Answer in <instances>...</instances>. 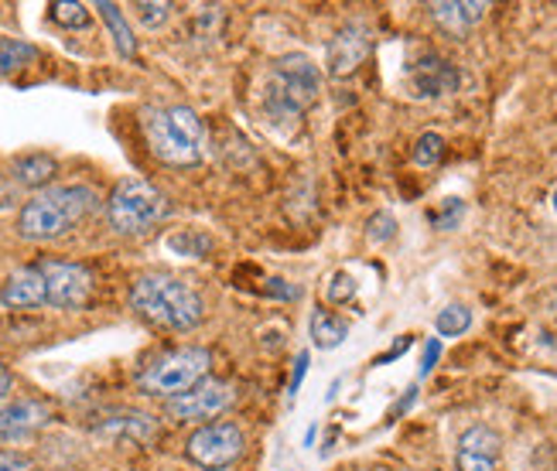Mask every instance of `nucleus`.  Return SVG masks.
Listing matches in <instances>:
<instances>
[{
  "instance_id": "f257e3e1",
  "label": "nucleus",
  "mask_w": 557,
  "mask_h": 471,
  "mask_svg": "<svg viewBox=\"0 0 557 471\" xmlns=\"http://www.w3.org/2000/svg\"><path fill=\"white\" fill-rule=\"evenodd\" d=\"M322 92V72L308 55H281L260 89V110L277 131L298 127L301 116L319 103Z\"/></svg>"
},
{
  "instance_id": "f03ea898",
  "label": "nucleus",
  "mask_w": 557,
  "mask_h": 471,
  "mask_svg": "<svg viewBox=\"0 0 557 471\" xmlns=\"http://www.w3.org/2000/svg\"><path fill=\"white\" fill-rule=\"evenodd\" d=\"M131 308L168 332H191L202 325L206 301L202 294L172 274H144L131 287Z\"/></svg>"
},
{
  "instance_id": "7ed1b4c3",
  "label": "nucleus",
  "mask_w": 557,
  "mask_h": 471,
  "mask_svg": "<svg viewBox=\"0 0 557 471\" xmlns=\"http://www.w3.org/2000/svg\"><path fill=\"white\" fill-rule=\"evenodd\" d=\"M96 191L86 185H59L32 195L17 212V233L32 243H52L65 236L76 222H83L96 209Z\"/></svg>"
},
{
  "instance_id": "20e7f679",
  "label": "nucleus",
  "mask_w": 557,
  "mask_h": 471,
  "mask_svg": "<svg viewBox=\"0 0 557 471\" xmlns=\"http://www.w3.org/2000/svg\"><path fill=\"white\" fill-rule=\"evenodd\" d=\"M151 154L172 168H191L206 158V127L191 107H151L140 113Z\"/></svg>"
},
{
  "instance_id": "39448f33",
  "label": "nucleus",
  "mask_w": 557,
  "mask_h": 471,
  "mask_svg": "<svg viewBox=\"0 0 557 471\" xmlns=\"http://www.w3.org/2000/svg\"><path fill=\"white\" fill-rule=\"evenodd\" d=\"M168 198L161 188H154L151 182H144V178H127V182H120L110 195V202H107V219H110V226L113 233L120 236H140V233H148L154 230L158 222L168 215Z\"/></svg>"
},
{
  "instance_id": "423d86ee",
  "label": "nucleus",
  "mask_w": 557,
  "mask_h": 471,
  "mask_svg": "<svg viewBox=\"0 0 557 471\" xmlns=\"http://www.w3.org/2000/svg\"><path fill=\"white\" fill-rule=\"evenodd\" d=\"M209 365L212 356L209 349H199V345H185V349L164 352L158 356L144 373L137 376V386L151 396H182L191 386H199L202 380H209Z\"/></svg>"
},
{
  "instance_id": "0eeeda50",
  "label": "nucleus",
  "mask_w": 557,
  "mask_h": 471,
  "mask_svg": "<svg viewBox=\"0 0 557 471\" xmlns=\"http://www.w3.org/2000/svg\"><path fill=\"white\" fill-rule=\"evenodd\" d=\"M244 448H247L244 431L230 424V420H215V424L199 427L185 441V458L202 471H226L244 458Z\"/></svg>"
},
{
  "instance_id": "6e6552de",
  "label": "nucleus",
  "mask_w": 557,
  "mask_h": 471,
  "mask_svg": "<svg viewBox=\"0 0 557 471\" xmlns=\"http://www.w3.org/2000/svg\"><path fill=\"white\" fill-rule=\"evenodd\" d=\"M48 287V305L59 311H79L92 297V274L72 260H41L35 263Z\"/></svg>"
},
{
  "instance_id": "1a4fd4ad",
  "label": "nucleus",
  "mask_w": 557,
  "mask_h": 471,
  "mask_svg": "<svg viewBox=\"0 0 557 471\" xmlns=\"http://www.w3.org/2000/svg\"><path fill=\"white\" fill-rule=\"evenodd\" d=\"M233 400H236L233 383L202 380L199 386H191L188 393L172 396V400H168V417H175V420H206V417L223 413Z\"/></svg>"
},
{
  "instance_id": "9d476101",
  "label": "nucleus",
  "mask_w": 557,
  "mask_h": 471,
  "mask_svg": "<svg viewBox=\"0 0 557 471\" xmlns=\"http://www.w3.org/2000/svg\"><path fill=\"white\" fill-rule=\"evenodd\" d=\"M370 48H373V35L370 28L362 21H352L346 24L343 32H338L329 45V55H325V65H329V76L332 79H346L352 76V72L367 62L370 55Z\"/></svg>"
},
{
  "instance_id": "9b49d317",
  "label": "nucleus",
  "mask_w": 557,
  "mask_h": 471,
  "mask_svg": "<svg viewBox=\"0 0 557 471\" xmlns=\"http://www.w3.org/2000/svg\"><path fill=\"white\" fill-rule=\"evenodd\" d=\"M499 458H503V441L493 427L479 424L458 437V451H455L458 471H499Z\"/></svg>"
},
{
  "instance_id": "f8f14e48",
  "label": "nucleus",
  "mask_w": 557,
  "mask_h": 471,
  "mask_svg": "<svg viewBox=\"0 0 557 471\" xmlns=\"http://www.w3.org/2000/svg\"><path fill=\"white\" fill-rule=\"evenodd\" d=\"M52 424V407L41 400H14L0 407V444L24 441Z\"/></svg>"
},
{
  "instance_id": "ddd939ff",
  "label": "nucleus",
  "mask_w": 557,
  "mask_h": 471,
  "mask_svg": "<svg viewBox=\"0 0 557 471\" xmlns=\"http://www.w3.org/2000/svg\"><path fill=\"white\" fill-rule=\"evenodd\" d=\"M0 305L14 311H28L48 305V287L38 267H21L8 277V284L0 287Z\"/></svg>"
},
{
  "instance_id": "4468645a",
  "label": "nucleus",
  "mask_w": 557,
  "mask_h": 471,
  "mask_svg": "<svg viewBox=\"0 0 557 471\" xmlns=\"http://www.w3.org/2000/svg\"><path fill=\"white\" fill-rule=\"evenodd\" d=\"M428 11L448 35H466L486 17L490 4H479V0H442V4H431Z\"/></svg>"
},
{
  "instance_id": "2eb2a0df",
  "label": "nucleus",
  "mask_w": 557,
  "mask_h": 471,
  "mask_svg": "<svg viewBox=\"0 0 557 471\" xmlns=\"http://www.w3.org/2000/svg\"><path fill=\"white\" fill-rule=\"evenodd\" d=\"M96 431H100L103 437H113V441L151 444V441L158 437V420L148 417V413H137V410H124V413L107 417Z\"/></svg>"
},
{
  "instance_id": "dca6fc26",
  "label": "nucleus",
  "mask_w": 557,
  "mask_h": 471,
  "mask_svg": "<svg viewBox=\"0 0 557 471\" xmlns=\"http://www.w3.org/2000/svg\"><path fill=\"white\" fill-rule=\"evenodd\" d=\"M410 79H414V89L421 96H448L458 89V69L442 59H424Z\"/></svg>"
},
{
  "instance_id": "f3484780",
  "label": "nucleus",
  "mask_w": 557,
  "mask_h": 471,
  "mask_svg": "<svg viewBox=\"0 0 557 471\" xmlns=\"http://www.w3.org/2000/svg\"><path fill=\"white\" fill-rule=\"evenodd\" d=\"M11 175L24 188H45L59 175V161L52 154H21L11 164Z\"/></svg>"
},
{
  "instance_id": "a211bd4d",
  "label": "nucleus",
  "mask_w": 557,
  "mask_h": 471,
  "mask_svg": "<svg viewBox=\"0 0 557 471\" xmlns=\"http://www.w3.org/2000/svg\"><path fill=\"white\" fill-rule=\"evenodd\" d=\"M349 338V325L343 318H335V314H329V311H314L311 314V342L319 345L322 352H329V349H338Z\"/></svg>"
},
{
  "instance_id": "6ab92c4d",
  "label": "nucleus",
  "mask_w": 557,
  "mask_h": 471,
  "mask_svg": "<svg viewBox=\"0 0 557 471\" xmlns=\"http://www.w3.org/2000/svg\"><path fill=\"white\" fill-rule=\"evenodd\" d=\"M96 11H100V17L107 21V28L113 35V45H116V52L124 55V59H134L137 55V41H134V32H131V24L124 17V11H120L116 4H96Z\"/></svg>"
},
{
  "instance_id": "aec40b11",
  "label": "nucleus",
  "mask_w": 557,
  "mask_h": 471,
  "mask_svg": "<svg viewBox=\"0 0 557 471\" xmlns=\"http://www.w3.org/2000/svg\"><path fill=\"white\" fill-rule=\"evenodd\" d=\"M38 59V48L17 38H0V79L14 76L24 65H32Z\"/></svg>"
},
{
  "instance_id": "412c9836",
  "label": "nucleus",
  "mask_w": 557,
  "mask_h": 471,
  "mask_svg": "<svg viewBox=\"0 0 557 471\" xmlns=\"http://www.w3.org/2000/svg\"><path fill=\"white\" fill-rule=\"evenodd\" d=\"M469 325H472V311L466 305H448L445 311H438V318H434V329H438V335H445V338L466 335Z\"/></svg>"
},
{
  "instance_id": "4be33fe9",
  "label": "nucleus",
  "mask_w": 557,
  "mask_h": 471,
  "mask_svg": "<svg viewBox=\"0 0 557 471\" xmlns=\"http://www.w3.org/2000/svg\"><path fill=\"white\" fill-rule=\"evenodd\" d=\"M410 158H414L418 168H438L442 158H445V140L438 134H421L414 151H410Z\"/></svg>"
},
{
  "instance_id": "5701e85b",
  "label": "nucleus",
  "mask_w": 557,
  "mask_h": 471,
  "mask_svg": "<svg viewBox=\"0 0 557 471\" xmlns=\"http://www.w3.org/2000/svg\"><path fill=\"white\" fill-rule=\"evenodd\" d=\"M48 14H52L55 24H62V28H72V32H86L92 17L83 4H52L48 8Z\"/></svg>"
},
{
  "instance_id": "b1692460",
  "label": "nucleus",
  "mask_w": 557,
  "mask_h": 471,
  "mask_svg": "<svg viewBox=\"0 0 557 471\" xmlns=\"http://www.w3.org/2000/svg\"><path fill=\"white\" fill-rule=\"evenodd\" d=\"M134 11H137V21H140L148 32L164 28L168 17H172V4H164V0H158V4H137Z\"/></svg>"
},
{
  "instance_id": "393cba45",
  "label": "nucleus",
  "mask_w": 557,
  "mask_h": 471,
  "mask_svg": "<svg viewBox=\"0 0 557 471\" xmlns=\"http://www.w3.org/2000/svg\"><path fill=\"white\" fill-rule=\"evenodd\" d=\"M394 233H397V222H394V215L376 212V215L370 219V239H373V243H386V239H394Z\"/></svg>"
},
{
  "instance_id": "a878e982",
  "label": "nucleus",
  "mask_w": 557,
  "mask_h": 471,
  "mask_svg": "<svg viewBox=\"0 0 557 471\" xmlns=\"http://www.w3.org/2000/svg\"><path fill=\"white\" fill-rule=\"evenodd\" d=\"M356 294V281L349 277V274H335V281H332V287H329V297L335 305H343V301H349V297Z\"/></svg>"
},
{
  "instance_id": "bb28decb",
  "label": "nucleus",
  "mask_w": 557,
  "mask_h": 471,
  "mask_svg": "<svg viewBox=\"0 0 557 471\" xmlns=\"http://www.w3.org/2000/svg\"><path fill=\"white\" fill-rule=\"evenodd\" d=\"M35 461L24 451H0V471H32Z\"/></svg>"
},
{
  "instance_id": "cd10ccee",
  "label": "nucleus",
  "mask_w": 557,
  "mask_h": 471,
  "mask_svg": "<svg viewBox=\"0 0 557 471\" xmlns=\"http://www.w3.org/2000/svg\"><path fill=\"white\" fill-rule=\"evenodd\" d=\"M458 215H462V202H455V198H448L445 212H442V215H434V226H438V230H451L455 222H458Z\"/></svg>"
},
{
  "instance_id": "c85d7f7f",
  "label": "nucleus",
  "mask_w": 557,
  "mask_h": 471,
  "mask_svg": "<svg viewBox=\"0 0 557 471\" xmlns=\"http://www.w3.org/2000/svg\"><path fill=\"white\" fill-rule=\"evenodd\" d=\"M305 373H308V352H301V356L295 359V376H290V386H287V393H290V396H295V393L301 389Z\"/></svg>"
},
{
  "instance_id": "c756f323",
  "label": "nucleus",
  "mask_w": 557,
  "mask_h": 471,
  "mask_svg": "<svg viewBox=\"0 0 557 471\" xmlns=\"http://www.w3.org/2000/svg\"><path fill=\"white\" fill-rule=\"evenodd\" d=\"M11 386H14V380H11V373H8V365L0 362V407H8V396H11Z\"/></svg>"
},
{
  "instance_id": "7c9ffc66",
  "label": "nucleus",
  "mask_w": 557,
  "mask_h": 471,
  "mask_svg": "<svg viewBox=\"0 0 557 471\" xmlns=\"http://www.w3.org/2000/svg\"><path fill=\"white\" fill-rule=\"evenodd\" d=\"M438 352H442V345H438V342H431V345H428V352H424V369H421L424 376L431 373V365H434V359H438Z\"/></svg>"
},
{
  "instance_id": "2f4dec72",
  "label": "nucleus",
  "mask_w": 557,
  "mask_h": 471,
  "mask_svg": "<svg viewBox=\"0 0 557 471\" xmlns=\"http://www.w3.org/2000/svg\"><path fill=\"white\" fill-rule=\"evenodd\" d=\"M554 212H557V191H554Z\"/></svg>"
}]
</instances>
